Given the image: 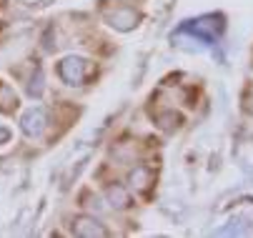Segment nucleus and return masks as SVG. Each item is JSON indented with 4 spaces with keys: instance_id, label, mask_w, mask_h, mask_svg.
Listing matches in <instances>:
<instances>
[{
    "instance_id": "2",
    "label": "nucleus",
    "mask_w": 253,
    "mask_h": 238,
    "mask_svg": "<svg viewBox=\"0 0 253 238\" xmlns=\"http://www.w3.org/2000/svg\"><path fill=\"white\" fill-rule=\"evenodd\" d=\"M73 233L76 236H83V238H103V236H108V231L100 226V221H95V218H90V216H78L76 221H73Z\"/></svg>"
},
{
    "instance_id": "3",
    "label": "nucleus",
    "mask_w": 253,
    "mask_h": 238,
    "mask_svg": "<svg viewBox=\"0 0 253 238\" xmlns=\"http://www.w3.org/2000/svg\"><path fill=\"white\" fill-rule=\"evenodd\" d=\"M23 130H25V135H30V138L41 135V133L45 130V111H43V108H33L30 113H25V118H23Z\"/></svg>"
},
{
    "instance_id": "5",
    "label": "nucleus",
    "mask_w": 253,
    "mask_h": 238,
    "mask_svg": "<svg viewBox=\"0 0 253 238\" xmlns=\"http://www.w3.org/2000/svg\"><path fill=\"white\" fill-rule=\"evenodd\" d=\"M108 200H111L116 208H128L130 206V193L121 186H111L108 188Z\"/></svg>"
},
{
    "instance_id": "1",
    "label": "nucleus",
    "mask_w": 253,
    "mask_h": 238,
    "mask_svg": "<svg viewBox=\"0 0 253 238\" xmlns=\"http://www.w3.org/2000/svg\"><path fill=\"white\" fill-rule=\"evenodd\" d=\"M85 73H88V63L83 58H65L60 63V76L65 83L70 85H78L85 80Z\"/></svg>"
},
{
    "instance_id": "6",
    "label": "nucleus",
    "mask_w": 253,
    "mask_h": 238,
    "mask_svg": "<svg viewBox=\"0 0 253 238\" xmlns=\"http://www.w3.org/2000/svg\"><path fill=\"white\" fill-rule=\"evenodd\" d=\"M151 183V171L148 168H135V171L130 173V186L133 188H148Z\"/></svg>"
},
{
    "instance_id": "4",
    "label": "nucleus",
    "mask_w": 253,
    "mask_h": 238,
    "mask_svg": "<svg viewBox=\"0 0 253 238\" xmlns=\"http://www.w3.org/2000/svg\"><path fill=\"white\" fill-rule=\"evenodd\" d=\"M135 20H138V15H135L130 8H118V10L111 15V25L118 28V30H130V28L135 25Z\"/></svg>"
},
{
    "instance_id": "7",
    "label": "nucleus",
    "mask_w": 253,
    "mask_h": 238,
    "mask_svg": "<svg viewBox=\"0 0 253 238\" xmlns=\"http://www.w3.org/2000/svg\"><path fill=\"white\" fill-rule=\"evenodd\" d=\"M15 106H18L15 93H13L8 85H0V108H3V111H10V108H15Z\"/></svg>"
}]
</instances>
